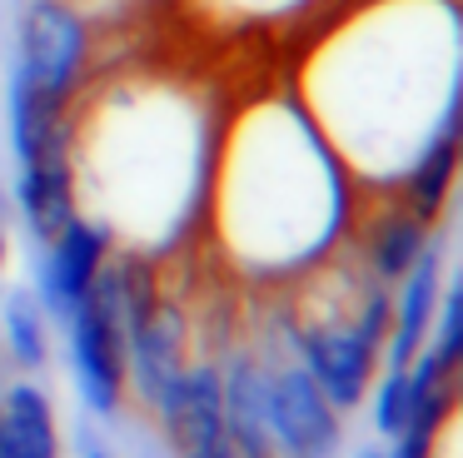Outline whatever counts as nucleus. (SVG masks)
<instances>
[{
	"label": "nucleus",
	"mask_w": 463,
	"mask_h": 458,
	"mask_svg": "<svg viewBox=\"0 0 463 458\" xmlns=\"http://www.w3.org/2000/svg\"><path fill=\"white\" fill-rule=\"evenodd\" d=\"M85 458H110V453H105L100 444H85Z\"/></svg>",
	"instance_id": "obj_18"
},
{
	"label": "nucleus",
	"mask_w": 463,
	"mask_h": 458,
	"mask_svg": "<svg viewBox=\"0 0 463 458\" xmlns=\"http://www.w3.org/2000/svg\"><path fill=\"white\" fill-rule=\"evenodd\" d=\"M71 348H75V378L90 408L110 414L120 404V384H125V329L100 299L85 289V299L71 309Z\"/></svg>",
	"instance_id": "obj_2"
},
{
	"label": "nucleus",
	"mask_w": 463,
	"mask_h": 458,
	"mask_svg": "<svg viewBox=\"0 0 463 458\" xmlns=\"http://www.w3.org/2000/svg\"><path fill=\"white\" fill-rule=\"evenodd\" d=\"M105 244H110L105 229L85 224V219H71V224L51 239V254H45V264H41V294L61 319L71 314L85 299V289L95 284V274H100V264H105Z\"/></svg>",
	"instance_id": "obj_6"
},
{
	"label": "nucleus",
	"mask_w": 463,
	"mask_h": 458,
	"mask_svg": "<svg viewBox=\"0 0 463 458\" xmlns=\"http://www.w3.org/2000/svg\"><path fill=\"white\" fill-rule=\"evenodd\" d=\"M393 458H429V434H409V428H403Z\"/></svg>",
	"instance_id": "obj_17"
},
{
	"label": "nucleus",
	"mask_w": 463,
	"mask_h": 458,
	"mask_svg": "<svg viewBox=\"0 0 463 458\" xmlns=\"http://www.w3.org/2000/svg\"><path fill=\"white\" fill-rule=\"evenodd\" d=\"M364 458H379V453H364Z\"/></svg>",
	"instance_id": "obj_20"
},
{
	"label": "nucleus",
	"mask_w": 463,
	"mask_h": 458,
	"mask_svg": "<svg viewBox=\"0 0 463 458\" xmlns=\"http://www.w3.org/2000/svg\"><path fill=\"white\" fill-rule=\"evenodd\" d=\"M453 169H458V115L443 119L439 135L423 145V155L413 159L409 169V215L419 219H433L443 205V195H449L453 185Z\"/></svg>",
	"instance_id": "obj_10"
},
{
	"label": "nucleus",
	"mask_w": 463,
	"mask_h": 458,
	"mask_svg": "<svg viewBox=\"0 0 463 458\" xmlns=\"http://www.w3.org/2000/svg\"><path fill=\"white\" fill-rule=\"evenodd\" d=\"M85 65V25L61 0H35L21 20V75L41 100L65 110V95L75 90Z\"/></svg>",
	"instance_id": "obj_1"
},
{
	"label": "nucleus",
	"mask_w": 463,
	"mask_h": 458,
	"mask_svg": "<svg viewBox=\"0 0 463 458\" xmlns=\"http://www.w3.org/2000/svg\"><path fill=\"white\" fill-rule=\"evenodd\" d=\"M5 438H11V458H55V418L41 388L15 384L5 394Z\"/></svg>",
	"instance_id": "obj_11"
},
{
	"label": "nucleus",
	"mask_w": 463,
	"mask_h": 458,
	"mask_svg": "<svg viewBox=\"0 0 463 458\" xmlns=\"http://www.w3.org/2000/svg\"><path fill=\"white\" fill-rule=\"evenodd\" d=\"M458 354H463V294H449L443 299V334H439L433 358H439L443 374H449V368L458 364Z\"/></svg>",
	"instance_id": "obj_16"
},
{
	"label": "nucleus",
	"mask_w": 463,
	"mask_h": 458,
	"mask_svg": "<svg viewBox=\"0 0 463 458\" xmlns=\"http://www.w3.org/2000/svg\"><path fill=\"white\" fill-rule=\"evenodd\" d=\"M220 408H224V434H230L234 458H274L269 374L254 358H234L230 364V374L220 378Z\"/></svg>",
	"instance_id": "obj_8"
},
{
	"label": "nucleus",
	"mask_w": 463,
	"mask_h": 458,
	"mask_svg": "<svg viewBox=\"0 0 463 458\" xmlns=\"http://www.w3.org/2000/svg\"><path fill=\"white\" fill-rule=\"evenodd\" d=\"M21 209L31 219V229L51 244L65 224L75 219V199H71V159L45 155L35 165H21Z\"/></svg>",
	"instance_id": "obj_9"
},
{
	"label": "nucleus",
	"mask_w": 463,
	"mask_h": 458,
	"mask_svg": "<svg viewBox=\"0 0 463 458\" xmlns=\"http://www.w3.org/2000/svg\"><path fill=\"white\" fill-rule=\"evenodd\" d=\"M409 289H403V304H399V329H393V368H403L423 344V329L433 319V294H439V259L423 254L419 269H409Z\"/></svg>",
	"instance_id": "obj_12"
},
{
	"label": "nucleus",
	"mask_w": 463,
	"mask_h": 458,
	"mask_svg": "<svg viewBox=\"0 0 463 458\" xmlns=\"http://www.w3.org/2000/svg\"><path fill=\"white\" fill-rule=\"evenodd\" d=\"M5 334H11V354L25 368L45 364V329H41V314H35L31 294H11V304H5Z\"/></svg>",
	"instance_id": "obj_14"
},
{
	"label": "nucleus",
	"mask_w": 463,
	"mask_h": 458,
	"mask_svg": "<svg viewBox=\"0 0 463 458\" xmlns=\"http://www.w3.org/2000/svg\"><path fill=\"white\" fill-rule=\"evenodd\" d=\"M419 254H423V219L419 215L383 219L379 234H373V244H369L373 274H379L383 284H393V279L409 274V269L419 264Z\"/></svg>",
	"instance_id": "obj_13"
},
{
	"label": "nucleus",
	"mask_w": 463,
	"mask_h": 458,
	"mask_svg": "<svg viewBox=\"0 0 463 458\" xmlns=\"http://www.w3.org/2000/svg\"><path fill=\"white\" fill-rule=\"evenodd\" d=\"M0 264H5V234H0Z\"/></svg>",
	"instance_id": "obj_19"
},
{
	"label": "nucleus",
	"mask_w": 463,
	"mask_h": 458,
	"mask_svg": "<svg viewBox=\"0 0 463 458\" xmlns=\"http://www.w3.org/2000/svg\"><path fill=\"white\" fill-rule=\"evenodd\" d=\"M269 434L289 458H329L339 448V418L304 368L269 378Z\"/></svg>",
	"instance_id": "obj_4"
},
{
	"label": "nucleus",
	"mask_w": 463,
	"mask_h": 458,
	"mask_svg": "<svg viewBox=\"0 0 463 458\" xmlns=\"http://www.w3.org/2000/svg\"><path fill=\"white\" fill-rule=\"evenodd\" d=\"M403 414H409V378H403V368H393V374L383 378V388H379V404H373V424H379V434L399 438Z\"/></svg>",
	"instance_id": "obj_15"
},
{
	"label": "nucleus",
	"mask_w": 463,
	"mask_h": 458,
	"mask_svg": "<svg viewBox=\"0 0 463 458\" xmlns=\"http://www.w3.org/2000/svg\"><path fill=\"white\" fill-rule=\"evenodd\" d=\"M180 344H184V314H180V309H170V304H155L150 314L125 334V364L135 368L140 398L150 408H160L165 388L180 378V368H184Z\"/></svg>",
	"instance_id": "obj_7"
},
{
	"label": "nucleus",
	"mask_w": 463,
	"mask_h": 458,
	"mask_svg": "<svg viewBox=\"0 0 463 458\" xmlns=\"http://www.w3.org/2000/svg\"><path fill=\"white\" fill-rule=\"evenodd\" d=\"M299 348H304V374L319 384V394L334 408L359 404L364 388H369L379 344H369L359 329H304Z\"/></svg>",
	"instance_id": "obj_5"
},
{
	"label": "nucleus",
	"mask_w": 463,
	"mask_h": 458,
	"mask_svg": "<svg viewBox=\"0 0 463 458\" xmlns=\"http://www.w3.org/2000/svg\"><path fill=\"white\" fill-rule=\"evenodd\" d=\"M160 418L180 458H234L214 368H180V378L160 398Z\"/></svg>",
	"instance_id": "obj_3"
}]
</instances>
